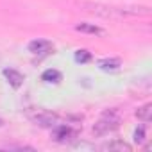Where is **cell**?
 Masks as SVG:
<instances>
[{
  "label": "cell",
  "mask_w": 152,
  "mask_h": 152,
  "mask_svg": "<svg viewBox=\"0 0 152 152\" xmlns=\"http://www.w3.org/2000/svg\"><path fill=\"white\" fill-rule=\"evenodd\" d=\"M90 13H95L104 18H127V16H148L150 9L145 6L132 7H116V6H100V4H84Z\"/></svg>",
  "instance_id": "6da1fadb"
},
{
  "label": "cell",
  "mask_w": 152,
  "mask_h": 152,
  "mask_svg": "<svg viewBox=\"0 0 152 152\" xmlns=\"http://www.w3.org/2000/svg\"><path fill=\"white\" fill-rule=\"evenodd\" d=\"M120 122H122V118H120L118 109H107V111H104L102 116L95 122L91 132H93V136H106V134L116 131V129L120 127Z\"/></svg>",
  "instance_id": "7a4b0ae2"
},
{
  "label": "cell",
  "mask_w": 152,
  "mask_h": 152,
  "mask_svg": "<svg viewBox=\"0 0 152 152\" xmlns=\"http://www.w3.org/2000/svg\"><path fill=\"white\" fill-rule=\"evenodd\" d=\"M31 120L38 125V127H43V129H52L56 127L57 124V115L50 113V111H45V109H38L34 115H31Z\"/></svg>",
  "instance_id": "3957f363"
},
{
  "label": "cell",
  "mask_w": 152,
  "mask_h": 152,
  "mask_svg": "<svg viewBox=\"0 0 152 152\" xmlns=\"http://www.w3.org/2000/svg\"><path fill=\"white\" fill-rule=\"evenodd\" d=\"M75 134H77V131H73L70 125H57V127L54 129V132H52L54 140L59 141V143H66V141H70L72 138H75Z\"/></svg>",
  "instance_id": "277c9868"
},
{
  "label": "cell",
  "mask_w": 152,
  "mask_h": 152,
  "mask_svg": "<svg viewBox=\"0 0 152 152\" xmlns=\"http://www.w3.org/2000/svg\"><path fill=\"white\" fill-rule=\"evenodd\" d=\"M4 77L7 79V83H9L15 90L22 88V84H23V81H25L23 73H20V72L15 70V68H4Z\"/></svg>",
  "instance_id": "5b68a950"
},
{
  "label": "cell",
  "mask_w": 152,
  "mask_h": 152,
  "mask_svg": "<svg viewBox=\"0 0 152 152\" xmlns=\"http://www.w3.org/2000/svg\"><path fill=\"white\" fill-rule=\"evenodd\" d=\"M102 150H107V152H131L132 147L129 143H125L124 140H113V141H107L100 147Z\"/></svg>",
  "instance_id": "8992f818"
},
{
  "label": "cell",
  "mask_w": 152,
  "mask_h": 152,
  "mask_svg": "<svg viewBox=\"0 0 152 152\" xmlns=\"http://www.w3.org/2000/svg\"><path fill=\"white\" fill-rule=\"evenodd\" d=\"M52 48V43L47 39H34L29 43V52L32 54H47Z\"/></svg>",
  "instance_id": "52a82bcc"
},
{
  "label": "cell",
  "mask_w": 152,
  "mask_h": 152,
  "mask_svg": "<svg viewBox=\"0 0 152 152\" xmlns=\"http://www.w3.org/2000/svg\"><path fill=\"white\" fill-rule=\"evenodd\" d=\"M134 115H136V118L141 120V122H150V118H152V104H143L141 107L136 109Z\"/></svg>",
  "instance_id": "ba28073f"
},
{
  "label": "cell",
  "mask_w": 152,
  "mask_h": 152,
  "mask_svg": "<svg viewBox=\"0 0 152 152\" xmlns=\"http://www.w3.org/2000/svg\"><path fill=\"white\" fill-rule=\"evenodd\" d=\"M41 79L45 83H59L61 81V72H57L54 68H48V70H45L41 73Z\"/></svg>",
  "instance_id": "9c48e42d"
},
{
  "label": "cell",
  "mask_w": 152,
  "mask_h": 152,
  "mask_svg": "<svg viewBox=\"0 0 152 152\" xmlns=\"http://www.w3.org/2000/svg\"><path fill=\"white\" fill-rule=\"evenodd\" d=\"M75 29H77L79 32H88V34H104V31H102L100 27H97V25H93V23H86V22L79 23Z\"/></svg>",
  "instance_id": "30bf717a"
},
{
  "label": "cell",
  "mask_w": 152,
  "mask_h": 152,
  "mask_svg": "<svg viewBox=\"0 0 152 152\" xmlns=\"http://www.w3.org/2000/svg\"><path fill=\"white\" fill-rule=\"evenodd\" d=\"M99 66H100V70H104V72H113V70H118L120 68V59H102L100 63H99Z\"/></svg>",
  "instance_id": "8fae6325"
},
{
  "label": "cell",
  "mask_w": 152,
  "mask_h": 152,
  "mask_svg": "<svg viewBox=\"0 0 152 152\" xmlns=\"http://www.w3.org/2000/svg\"><path fill=\"white\" fill-rule=\"evenodd\" d=\"M75 61H77V63H81V64H84V63H90L91 61V52H88V50H77V52H75Z\"/></svg>",
  "instance_id": "7c38bea8"
},
{
  "label": "cell",
  "mask_w": 152,
  "mask_h": 152,
  "mask_svg": "<svg viewBox=\"0 0 152 152\" xmlns=\"http://www.w3.org/2000/svg\"><path fill=\"white\" fill-rule=\"evenodd\" d=\"M134 141H136L138 145H141V143L145 141V129H143V127H138V129L134 131Z\"/></svg>",
  "instance_id": "4fadbf2b"
},
{
  "label": "cell",
  "mask_w": 152,
  "mask_h": 152,
  "mask_svg": "<svg viewBox=\"0 0 152 152\" xmlns=\"http://www.w3.org/2000/svg\"><path fill=\"white\" fill-rule=\"evenodd\" d=\"M2 125H4V120H2V118H0V127H2Z\"/></svg>",
  "instance_id": "5bb4252c"
},
{
  "label": "cell",
  "mask_w": 152,
  "mask_h": 152,
  "mask_svg": "<svg viewBox=\"0 0 152 152\" xmlns=\"http://www.w3.org/2000/svg\"><path fill=\"white\" fill-rule=\"evenodd\" d=\"M0 61H2V56H0Z\"/></svg>",
  "instance_id": "9a60e30c"
}]
</instances>
